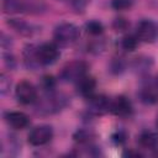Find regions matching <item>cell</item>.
Returning <instances> with one entry per match:
<instances>
[{
	"instance_id": "ac0fdd59",
	"label": "cell",
	"mask_w": 158,
	"mask_h": 158,
	"mask_svg": "<svg viewBox=\"0 0 158 158\" xmlns=\"http://www.w3.org/2000/svg\"><path fill=\"white\" fill-rule=\"evenodd\" d=\"M132 5V0H112L111 6L115 10H126L128 7H131Z\"/></svg>"
},
{
	"instance_id": "8fae6325",
	"label": "cell",
	"mask_w": 158,
	"mask_h": 158,
	"mask_svg": "<svg viewBox=\"0 0 158 158\" xmlns=\"http://www.w3.org/2000/svg\"><path fill=\"white\" fill-rule=\"evenodd\" d=\"M95 86H96V81H95V79L93 77L84 75L81 79H79L77 81V90H78V93L81 96L88 98V99L94 95Z\"/></svg>"
},
{
	"instance_id": "ba28073f",
	"label": "cell",
	"mask_w": 158,
	"mask_h": 158,
	"mask_svg": "<svg viewBox=\"0 0 158 158\" xmlns=\"http://www.w3.org/2000/svg\"><path fill=\"white\" fill-rule=\"evenodd\" d=\"M110 111L120 117L128 116L132 112L131 101L125 96H117L112 101H110Z\"/></svg>"
},
{
	"instance_id": "5b68a950",
	"label": "cell",
	"mask_w": 158,
	"mask_h": 158,
	"mask_svg": "<svg viewBox=\"0 0 158 158\" xmlns=\"http://www.w3.org/2000/svg\"><path fill=\"white\" fill-rule=\"evenodd\" d=\"M139 96H141V100L146 104L158 102V74L148 78L142 84Z\"/></svg>"
},
{
	"instance_id": "30bf717a",
	"label": "cell",
	"mask_w": 158,
	"mask_h": 158,
	"mask_svg": "<svg viewBox=\"0 0 158 158\" xmlns=\"http://www.w3.org/2000/svg\"><path fill=\"white\" fill-rule=\"evenodd\" d=\"M5 120L6 122L15 130H22L25 128L28 123V116L21 111H9L5 114Z\"/></svg>"
},
{
	"instance_id": "4fadbf2b",
	"label": "cell",
	"mask_w": 158,
	"mask_h": 158,
	"mask_svg": "<svg viewBox=\"0 0 158 158\" xmlns=\"http://www.w3.org/2000/svg\"><path fill=\"white\" fill-rule=\"evenodd\" d=\"M63 106H64V99L57 95H49L42 101V104L40 105V109L46 110L47 112H54V111L60 110V107Z\"/></svg>"
},
{
	"instance_id": "5bb4252c",
	"label": "cell",
	"mask_w": 158,
	"mask_h": 158,
	"mask_svg": "<svg viewBox=\"0 0 158 158\" xmlns=\"http://www.w3.org/2000/svg\"><path fill=\"white\" fill-rule=\"evenodd\" d=\"M138 143L147 149H154L158 147V135L153 131H143L138 137Z\"/></svg>"
},
{
	"instance_id": "2e32d148",
	"label": "cell",
	"mask_w": 158,
	"mask_h": 158,
	"mask_svg": "<svg viewBox=\"0 0 158 158\" xmlns=\"http://www.w3.org/2000/svg\"><path fill=\"white\" fill-rule=\"evenodd\" d=\"M85 30L89 35H93V36H98V35H101L102 31H104V26L101 25V22L99 21H89L86 25H85Z\"/></svg>"
},
{
	"instance_id": "ffe728a7",
	"label": "cell",
	"mask_w": 158,
	"mask_h": 158,
	"mask_svg": "<svg viewBox=\"0 0 158 158\" xmlns=\"http://www.w3.org/2000/svg\"><path fill=\"white\" fill-rule=\"evenodd\" d=\"M128 26V22L125 20V19H117L115 22H114V27L116 31H125Z\"/></svg>"
},
{
	"instance_id": "7c38bea8",
	"label": "cell",
	"mask_w": 158,
	"mask_h": 158,
	"mask_svg": "<svg viewBox=\"0 0 158 158\" xmlns=\"http://www.w3.org/2000/svg\"><path fill=\"white\" fill-rule=\"evenodd\" d=\"M9 25L15 30L17 31L19 33L23 35V36H32L35 32L38 31V28L32 25V23H28L26 21H22V20H17V19H11L9 21Z\"/></svg>"
},
{
	"instance_id": "9c48e42d",
	"label": "cell",
	"mask_w": 158,
	"mask_h": 158,
	"mask_svg": "<svg viewBox=\"0 0 158 158\" xmlns=\"http://www.w3.org/2000/svg\"><path fill=\"white\" fill-rule=\"evenodd\" d=\"M88 110L93 115H102L110 110V101L104 95H93L89 98Z\"/></svg>"
},
{
	"instance_id": "e0dca14e",
	"label": "cell",
	"mask_w": 158,
	"mask_h": 158,
	"mask_svg": "<svg viewBox=\"0 0 158 158\" xmlns=\"http://www.w3.org/2000/svg\"><path fill=\"white\" fill-rule=\"evenodd\" d=\"M138 44V38L135 36H126L122 40V47L127 51H133Z\"/></svg>"
},
{
	"instance_id": "d6986e66",
	"label": "cell",
	"mask_w": 158,
	"mask_h": 158,
	"mask_svg": "<svg viewBox=\"0 0 158 158\" xmlns=\"http://www.w3.org/2000/svg\"><path fill=\"white\" fill-rule=\"evenodd\" d=\"M10 89V80L5 77V74H1L0 77V90H1V94L5 95Z\"/></svg>"
},
{
	"instance_id": "8992f818",
	"label": "cell",
	"mask_w": 158,
	"mask_h": 158,
	"mask_svg": "<svg viewBox=\"0 0 158 158\" xmlns=\"http://www.w3.org/2000/svg\"><path fill=\"white\" fill-rule=\"evenodd\" d=\"M15 94L17 100L23 105H30L37 101V90L30 81H26V80L20 81L16 85Z\"/></svg>"
},
{
	"instance_id": "7a4b0ae2",
	"label": "cell",
	"mask_w": 158,
	"mask_h": 158,
	"mask_svg": "<svg viewBox=\"0 0 158 158\" xmlns=\"http://www.w3.org/2000/svg\"><path fill=\"white\" fill-rule=\"evenodd\" d=\"M88 70V64L83 60H73L65 64L60 72V79L67 83H77Z\"/></svg>"
},
{
	"instance_id": "3957f363",
	"label": "cell",
	"mask_w": 158,
	"mask_h": 158,
	"mask_svg": "<svg viewBox=\"0 0 158 158\" xmlns=\"http://www.w3.org/2000/svg\"><path fill=\"white\" fill-rule=\"evenodd\" d=\"M59 57V49L54 43H42L36 47V58L38 64L49 65L54 63Z\"/></svg>"
},
{
	"instance_id": "9a60e30c",
	"label": "cell",
	"mask_w": 158,
	"mask_h": 158,
	"mask_svg": "<svg viewBox=\"0 0 158 158\" xmlns=\"http://www.w3.org/2000/svg\"><path fill=\"white\" fill-rule=\"evenodd\" d=\"M4 12H22L26 10V4L22 0H2Z\"/></svg>"
},
{
	"instance_id": "6da1fadb",
	"label": "cell",
	"mask_w": 158,
	"mask_h": 158,
	"mask_svg": "<svg viewBox=\"0 0 158 158\" xmlns=\"http://www.w3.org/2000/svg\"><path fill=\"white\" fill-rule=\"evenodd\" d=\"M79 28L69 22H63L58 25L53 32V38L57 43L62 46H68L74 43L79 38Z\"/></svg>"
},
{
	"instance_id": "277c9868",
	"label": "cell",
	"mask_w": 158,
	"mask_h": 158,
	"mask_svg": "<svg viewBox=\"0 0 158 158\" xmlns=\"http://www.w3.org/2000/svg\"><path fill=\"white\" fill-rule=\"evenodd\" d=\"M136 35H137V38L143 42H148V43L154 42L158 37V25L154 21L148 19L141 20L137 23Z\"/></svg>"
},
{
	"instance_id": "52a82bcc",
	"label": "cell",
	"mask_w": 158,
	"mask_h": 158,
	"mask_svg": "<svg viewBox=\"0 0 158 158\" xmlns=\"http://www.w3.org/2000/svg\"><path fill=\"white\" fill-rule=\"evenodd\" d=\"M53 137V130L48 125H41L35 127L28 133V142L32 146H43L48 143Z\"/></svg>"
},
{
	"instance_id": "44dd1931",
	"label": "cell",
	"mask_w": 158,
	"mask_h": 158,
	"mask_svg": "<svg viewBox=\"0 0 158 158\" xmlns=\"http://www.w3.org/2000/svg\"><path fill=\"white\" fill-rule=\"evenodd\" d=\"M157 123H158V120H157Z\"/></svg>"
}]
</instances>
